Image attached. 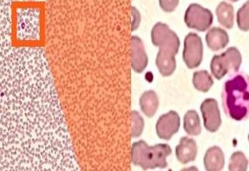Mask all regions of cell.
<instances>
[{"instance_id":"ba28073f","label":"cell","mask_w":249,"mask_h":171,"mask_svg":"<svg viewBox=\"0 0 249 171\" xmlns=\"http://www.w3.org/2000/svg\"><path fill=\"white\" fill-rule=\"evenodd\" d=\"M205 128L211 133L216 132L222 124L217 101L213 98L206 99L200 105Z\"/></svg>"},{"instance_id":"7a4b0ae2","label":"cell","mask_w":249,"mask_h":171,"mask_svg":"<svg viewBox=\"0 0 249 171\" xmlns=\"http://www.w3.org/2000/svg\"><path fill=\"white\" fill-rule=\"evenodd\" d=\"M151 41L154 46L158 47L155 64L160 74L169 77L177 69L176 55L179 51V37L168 25L158 22L151 30Z\"/></svg>"},{"instance_id":"e0dca14e","label":"cell","mask_w":249,"mask_h":171,"mask_svg":"<svg viewBox=\"0 0 249 171\" xmlns=\"http://www.w3.org/2000/svg\"><path fill=\"white\" fill-rule=\"evenodd\" d=\"M249 160L242 152H235L230 159L229 171H247Z\"/></svg>"},{"instance_id":"44dd1931","label":"cell","mask_w":249,"mask_h":171,"mask_svg":"<svg viewBox=\"0 0 249 171\" xmlns=\"http://www.w3.org/2000/svg\"><path fill=\"white\" fill-rule=\"evenodd\" d=\"M160 7L165 13H173L179 4V0H158Z\"/></svg>"},{"instance_id":"ffe728a7","label":"cell","mask_w":249,"mask_h":171,"mask_svg":"<svg viewBox=\"0 0 249 171\" xmlns=\"http://www.w3.org/2000/svg\"><path fill=\"white\" fill-rule=\"evenodd\" d=\"M142 21L140 12L135 6H131L130 8V30L131 33L139 29Z\"/></svg>"},{"instance_id":"6da1fadb","label":"cell","mask_w":249,"mask_h":171,"mask_svg":"<svg viewBox=\"0 0 249 171\" xmlns=\"http://www.w3.org/2000/svg\"><path fill=\"white\" fill-rule=\"evenodd\" d=\"M224 112L237 121L249 117V76L244 72L231 74L222 92Z\"/></svg>"},{"instance_id":"52a82bcc","label":"cell","mask_w":249,"mask_h":171,"mask_svg":"<svg viewBox=\"0 0 249 171\" xmlns=\"http://www.w3.org/2000/svg\"><path fill=\"white\" fill-rule=\"evenodd\" d=\"M181 119L178 112L170 110L159 117L155 125L158 137L160 140H168L179 131Z\"/></svg>"},{"instance_id":"2e32d148","label":"cell","mask_w":249,"mask_h":171,"mask_svg":"<svg viewBox=\"0 0 249 171\" xmlns=\"http://www.w3.org/2000/svg\"><path fill=\"white\" fill-rule=\"evenodd\" d=\"M193 84L196 90L206 93L213 85V80L207 71L203 70L193 74Z\"/></svg>"},{"instance_id":"9c48e42d","label":"cell","mask_w":249,"mask_h":171,"mask_svg":"<svg viewBox=\"0 0 249 171\" xmlns=\"http://www.w3.org/2000/svg\"><path fill=\"white\" fill-rule=\"evenodd\" d=\"M130 62L132 70L136 74L143 73L149 62L143 42L136 35H132L130 37Z\"/></svg>"},{"instance_id":"8fae6325","label":"cell","mask_w":249,"mask_h":171,"mask_svg":"<svg viewBox=\"0 0 249 171\" xmlns=\"http://www.w3.org/2000/svg\"><path fill=\"white\" fill-rule=\"evenodd\" d=\"M206 42L211 50L217 52L226 47L229 44V36L224 29L213 27L209 29L206 33Z\"/></svg>"},{"instance_id":"30bf717a","label":"cell","mask_w":249,"mask_h":171,"mask_svg":"<svg viewBox=\"0 0 249 171\" xmlns=\"http://www.w3.org/2000/svg\"><path fill=\"white\" fill-rule=\"evenodd\" d=\"M176 157L181 164H187L195 161L197 155V145L193 139L183 137L179 144L176 147Z\"/></svg>"},{"instance_id":"4fadbf2b","label":"cell","mask_w":249,"mask_h":171,"mask_svg":"<svg viewBox=\"0 0 249 171\" xmlns=\"http://www.w3.org/2000/svg\"><path fill=\"white\" fill-rule=\"evenodd\" d=\"M159 105V98L154 90L146 91L139 98L141 110L147 118H152L156 114Z\"/></svg>"},{"instance_id":"d6986e66","label":"cell","mask_w":249,"mask_h":171,"mask_svg":"<svg viewBox=\"0 0 249 171\" xmlns=\"http://www.w3.org/2000/svg\"><path fill=\"white\" fill-rule=\"evenodd\" d=\"M237 23L243 31H249V0L237 12Z\"/></svg>"},{"instance_id":"cb8c5ba5","label":"cell","mask_w":249,"mask_h":171,"mask_svg":"<svg viewBox=\"0 0 249 171\" xmlns=\"http://www.w3.org/2000/svg\"><path fill=\"white\" fill-rule=\"evenodd\" d=\"M248 139H249V137H248Z\"/></svg>"},{"instance_id":"9a60e30c","label":"cell","mask_w":249,"mask_h":171,"mask_svg":"<svg viewBox=\"0 0 249 171\" xmlns=\"http://www.w3.org/2000/svg\"><path fill=\"white\" fill-rule=\"evenodd\" d=\"M183 128L188 135L193 137L200 135L202 128L200 117L197 111L190 109L186 112L183 119Z\"/></svg>"},{"instance_id":"7c38bea8","label":"cell","mask_w":249,"mask_h":171,"mask_svg":"<svg viewBox=\"0 0 249 171\" xmlns=\"http://www.w3.org/2000/svg\"><path fill=\"white\" fill-rule=\"evenodd\" d=\"M206 171H222L225 166V155L222 149L213 146L208 149L203 158Z\"/></svg>"},{"instance_id":"277c9868","label":"cell","mask_w":249,"mask_h":171,"mask_svg":"<svg viewBox=\"0 0 249 171\" xmlns=\"http://www.w3.org/2000/svg\"><path fill=\"white\" fill-rule=\"evenodd\" d=\"M242 63V56L236 47H231L221 55H214L211 62L212 75L217 80L223 78L227 74H233L239 71Z\"/></svg>"},{"instance_id":"8992f818","label":"cell","mask_w":249,"mask_h":171,"mask_svg":"<svg viewBox=\"0 0 249 171\" xmlns=\"http://www.w3.org/2000/svg\"><path fill=\"white\" fill-rule=\"evenodd\" d=\"M203 45L197 33L190 32L184 38L182 59L189 69L198 68L203 61Z\"/></svg>"},{"instance_id":"7402d4cb","label":"cell","mask_w":249,"mask_h":171,"mask_svg":"<svg viewBox=\"0 0 249 171\" xmlns=\"http://www.w3.org/2000/svg\"><path fill=\"white\" fill-rule=\"evenodd\" d=\"M180 171H199V170L196 166H190L189 168H184Z\"/></svg>"},{"instance_id":"603a6c76","label":"cell","mask_w":249,"mask_h":171,"mask_svg":"<svg viewBox=\"0 0 249 171\" xmlns=\"http://www.w3.org/2000/svg\"><path fill=\"white\" fill-rule=\"evenodd\" d=\"M230 1H232V2H236L238 0H230Z\"/></svg>"},{"instance_id":"5bb4252c","label":"cell","mask_w":249,"mask_h":171,"mask_svg":"<svg viewBox=\"0 0 249 171\" xmlns=\"http://www.w3.org/2000/svg\"><path fill=\"white\" fill-rule=\"evenodd\" d=\"M218 22L221 26L227 29H231L234 26V7L226 1H222L218 4L216 10Z\"/></svg>"},{"instance_id":"ac0fdd59","label":"cell","mask_w":249,"mask_h":171,"mask_svg":"<svg viewBox=\"0 0 249 171\" xmlns=\"http://www.w3.org/2000/svg\"><path fill=\"white\" fill-rule=\"evenodd\" d=\"M131 120V132L130 135L133 139L139 138L143 134L144 128V120L138 111L133 110L130 114Z\"/></svg>"},{"instance_id":"5b68a950","label":"cell","mask_w":249,"mask_h":171,"mask_svg":"<svg viewBox=\"0 0 249 171\" xmlns=\"http://www.w3.org/2000/svg\"><path fill=\"white\" fill-rule=\"evenodd\" d=\"M184 20L189 29L204 32L209 30L213 23V13L200 4L193 3L186 10Z\"/></svg>"},{"instance_id":"3957f363","label":"cell","mask_w":249,"mask_h":171,"mask_svg":"<svg viewBox=\"0 0 249 171\" xmlns=\"http://www.w3.org/2000/svg\"><path fill=\"white\" fill-rule=\"evenodd\" d=\"M172 149L168 144L148 145L143 140L133 142L131 146V162L143 171L163 169L168 167L167 157L171 155Z\"/></svg>"}]
</instances>
